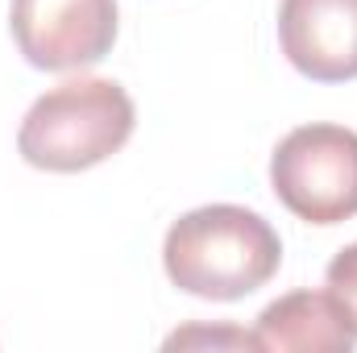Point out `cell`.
<instances>
[{
	"instance_id": "277c9868",
	"label": "cell",
	"mask_w": 357,
	"mask_h": 353,
	"mask_svg": "<svg viewBox=\"0 0 357 353\" xmlns=\"http://www.w3.org/2000/svg\"><path fill=\"white\" fill-rule=\"evenodd\" d=\"M17 50L42 71L100 63L116 42V0H13Z\"/></svg>"
},
{
	"instance_id": "3957f363",
	"label": "cell",
	"mask_w": 357,
	"mask_h": 353,
	"mask_svg": "<svg viewBox=\"0 0 357 353\" xmlns=\"http://www.w3.org/2000/svg\"><path fill=\"white\" fill-rule=\"evenodd\" d=\"M274 195L307 225L357 216V133L345 125H299L270 154Z\"/></svg>"
},
{
	"instance_id": "5b68a950",
	"label": "cell",
	"mask_w": 357,
	"mask_h": 353,
	"mask_svg": "<svg viewBox=\"0 0 357 353\" xmlns=\"http://www.w3.org/2000/svg\"><path fill=\"white\" fill-rule=\"evenodd\" d=\"M278 42L291 67L316 84L357 80V0H282Z\"/></svg>"
},
{
	"instance_id": "ba28073f",
	"label": "cell",
	"mask_w": 357,
	"mask_h": 353,
	"mask_svg": "<svg viewBox=\"0 0 357 353\" xmlns=\"http://www.w3.org/2000/svg\"><path fill=\"white\" fill-rule=\"evenodd\" d=\"M328 291L354 312V320H357V241L345 246V250L328 262Z\"/></svg>"
},
{
	"instance_id": "8992f818",
	"label": "cell",
	"mask_w": 357,
	"mask_h": 353,
	"mask_svg": "<svg viewBox=\"0 0 357 353\" xmlns=\"http://www.w3.org/2000/svg\"><path fill=\"white\" fill-rule=\"evenodd\" d=\"M254 337L270 353H349L357 320L333 291H291L262 308Z\"/></svg>"
},
{
	"instance_id": "6da1fadb",
	"label": "cell",
	"mask_w": 357,
	"mask_h": 353,
	"mask_svg": "<svg viewBox=\"0 0 357 353\" xmlns=\"http://www.w3.org/2000/svg\"><path fill=\"white\" fill-rule=\"evenodd\" d=\"M278 233L266 216L241 204H208L183 212L162 241L167 278L195 299H245L278 274Z\"/></svg>"
},
{
	"instance_id": "52a82bcc",
	"label": "cell",
	"mask_w": 357,
	"mask_h": 353,
	"mask_svg": "<svg viewBox=\"0 0 357 353\" xmlns=\"http://www.w3.org/2000/svg\"><path fill=\"white\" fill-rule=\"evenodd\" d=\"M191 345H229V350H258L254 333L241 329H183L167 337V350H191Z\"/></svg>"
},
{
	"instance_id": "7a4b0ae2",
	"label": "cell",
	"mask_w": 357,
	"mask_h": 353,
	"mask_svg": "<svg viewBox=\"0 0 357 353\" xmlns=\"http://www.w3.org/2000/svg\"><path fill=\"white\" fill-rule=\"evenodd\" d=\"M133 121V100L116 80H67L29 104L17 150L38 171L75 175L112 158L129 142Z\"/></svg>"
}]
</instances>
